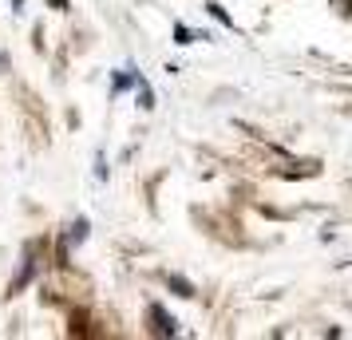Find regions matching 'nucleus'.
<instances>
[{
  "label": "nucleus",
  "instance_id": "nucleus-1",
  "mask_svg": "<svg viewBox=\"0 0 352 340\" xmlns=\"http://www.w3.org/2000/svg\"><path fill=\"white\" fill-rule=\"evenodd\" d=\"M151 317H155V328H159V332H166V337L175 332V321H170V317H166L162 308H151Z\"/></svg>",
  "mask_w": 352,
  "mask_h": 340
}]
</instances>
